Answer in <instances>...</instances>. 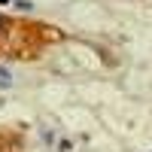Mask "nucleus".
Masks as SVG:
<instances>
[{"mask_svg":"<svg viewBox=\"0 0 152 152\" xmlns=\"http://www.w3.org/2000/svg\"><path fill=\"white\" fill-rule=\"evenodd\" d=\"M12 79H9V70H0V85H9Z\"/></svg>","mask_w":152,"mask_h":152,"instance_id":"f257e3e1","label":"nucleus"},{"mask_svg":"<svg viewBox=\"0 0 152 152\" xmlns=\"http://www.w3.org/2000/svg\"><path fill=\"white\" fill-rule=\"evenodd\" d=\"M0 34H3V18H0Z\"/></svg>","mask_w":152,"mask_h":152,"instance_id":"f03ea898","label":"nucleus"}]
</instances>
